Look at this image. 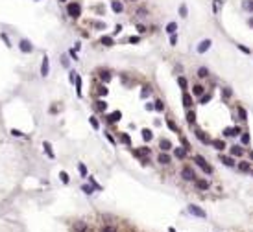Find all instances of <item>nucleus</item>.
<instances>
[{
	"instance_id": "obj_1",
	"label": "nucleus",
	"mask_w": 253,
	"mask_h": 232,
	"mask_svg": "<svg viewBox=\"0 0 253 232\" xmlns=\"http://www.w3.org/2000/svg\"><path fill=\"white\" fill-rule=\"evenodd\" d=\"M194 162L198 164V168H200L203 173H207V175H211V173H212V166H211V164H209L201 155H196V157H194Z\"/></svg>"
},
{
	"instance_id": "obj_2",
	"label": "nucleus",
	"mask_w": 253,
	"mask_h": 232,
	"mask_svg": "<svg viewBox=\"0 0 253 232\" xmlns=\"http://www.w3.org/2000/svg\"><path fill=\"white\" fill-rule=\"evenodd\" d=\"M181 177H183L185 180H196V173H194V170H192L190 166H183Z\"/></svg>"
},
{
	"instance_id": "obj_3",
	"label": "nucleus",
	"mask_w": 253,
	"mask_h": 232,
	"mask_svg": "<svg viewBox=\"0 0 253 232\" xmlns=\"http://www.w3.org/2000/svg\"><path fill=\"white\" fill-rule=\"evenodd\" d=\"M189 212H190L192 215H196V217H207L205 210H201V208L196 206V204H189Z\"/></svg>"
},
{
	"instance_id": "obj_4",
	"label": "nucleus",
	"mask_w": 253,
	"mask_h": 232,
	"mask_svg": "<svg viewBox=\"0 0 253 232\" xmlns=\"http://www.w3.org/2000/svg\"><path fill=\"white\" fill-rule=\"evenodd\" d=\"M68 15L70 17H74V19H78L81 15V7H80V4H68Z\"/></svg>"
},
{
	"instance_id": "obj_5",
	"label": "nucleus",
	"mask_w": 253,
	"mask_h": 232,
	"mask_svg": "<svg viewBox=\"0 0 253 232\" xmlns=\"http://www.w3.org/2000/svg\"><path fill=\"white\" fill-rule=\"evenodd\" d=\"M211 44H212V41H211V39H203V41H201L200 44H198V48H196V50H198V54H205L209 48H211Z\"/></svg>"
},
{
	"instance_id": "obj_6",
	"label": "nucleus",
	"mask_w": 253,
	"mask_h": 232,
	"mask_svg": "<svg viewBox=\"0 0 253 232\" xmlns=\"http://www.w3.org/2000/svg\"><path fill=\"white\" fill-rule=\"evenodd\" d=\"M194 136H196V138H198V140H200V142H201V144H211V142H212V140H211V138H209V136H207V135H205V133H203V131H201V129H196V131H194Z\"/></svg>"
},
{
	"instance_id": "obj_7",
	"label": "nucleus",
	"mask_w": 253,
	"mask_h": 232,
	"mask_svg": "<svg viewBox=\"0 0 253 232\" xmlns=\"http://www.w3.org/2000/svg\"><path fill=\"white\" fill-rule=\"evenodd\" d=\"M240 127H225L224 129V136H227V138H231V136H238L240 135Z\"/></svg>"
},
{
	"instance_id": "obj_8",
	"label": "nucleus",
	"mask_w": 253,
	"mask_h": 232,
	"mask_svg": "<svg viewBox=\"0 0 253 232\" xmlns=\"http://www.w3.org/2000/svg\"><path fill=\"white\" fill-rule=\"evenodd\" d=\"M157 160H159V164H163V166H166V164L172 162V159H170V155H168L166 151H161V153H159Z\"/></svg>"
},
{
	"instance_id": "obj_9",
	"label": "nucleus",
	"mask_w": 253,
	"mask_h": 232,
	"mask_svg": "<svg viewBox=\"0 0 253 232\" xmlns=\"http://www.w3.org/2000/svg\"><path fill=\"white\" fill-rule=\"evenodd\" d=\"M48 72H50V61H48V57H42V65H41V76H42V77H46V76H48Z\"/></svg>"
},
{
	"instance_id": "obj_10",
	"label": "nucleus",
	"mask_w": 253,
	"mask_h": 232,
	"mask_svg": "<svg viewBox=\"0 0 253 232\" xmlns=\"http://www.w3.org/2000/svg\"><path fill=\"white\" fill-rule=\"evenodd\" d=\"M205 94V87L203 85H200V83H196L192 87V96H196V98H200V96H203Z\"/></svg>"
},
{
	"instance_id": "obj_11",
	"label": "nucleus",
	"mask_w": 253,
	"mask_h": 232,
	"mask_svg": "<svg viewBox=\"0 0 253 232\" xmlns=\"http://www.w3.org/2000/svg\"><path fill=\"white\" fill-rule=\"evenodd\" d=\"M192 105H194V101H192V96H190L189 92H183V107L190 109Z\"/></svg>"
},
{
	"instance_id": "obj_12",
	"label": "nucleus",
	"mask_w": 253,
	"mask_h": 232,
	"mask_svg": "<svg viewBox=\"0 0 253 232\" xmlns=\"http://www.w3.org/2000/svg\"><path fill=\"white\" fill-rule=\"evenodd\" d=\"M19 48H21V52H32V50H33V46H32V42H30V41H21V44H19Z\"/></svg>"
},
{
	"instance_id": "obj_13",
	"label": "nucleus",
	"mask_w": 253,
	"mask_h": 232,
	"mask_svg": "<svg viewBox=\"0 0 253 232\" xmlns=\"http://www.w3.org/2000/svg\"><path fill=\"white\" fill-rule=\"evenodd\" d=\"M220 160L225 164V166H229V168L236 166V162H235V157H233V155H231V157H224V155H222V157H220Z\"/></svg>"
},
{
	"instance_id": "obj_14",
	"label": "nucleus",
	"mask_w": 253,
	"mask_h": 232,
	"mask_svg": "<svg viewBox=\"0 0 253 232\" xmlns=\"http://www.w3.org/2000/svg\"><path fill=\"white\" fill-rule=\"evenodd\" d=\"M111 9L115 11V13H122V11H124V4L118 2V0H113V2H111Z\"/></svg>"
},
{
	"instance_id": "obj_15",
	"label": "nucleus",
	"mask_w": 253,
	"mask_h": 232,
	"mask_svg": "<svg viewBox=\"0 0 253 232\" xmlns=\"http://www.w3.org/2000/svg\"><path fill=\"white\" fill-rule=\"evenodd\" d=\"M196 188L198 190H209L211 184H209V180H205V179H198L196 180Z\"/></svg>"
},
{
	"instance_id": "obj_16",
	"label": "nucleus",
	"mask_w": 253,
	"mask_h": 232,
	"mask_svg": "<svg viewBox=\"0 0 253 232\" xmlns=\"http://www.w3.org/2000/svg\"><path fill=\"white\" fill-rule=\"evenodd\" d=\"M211 145H212V147H216L218 151H224V149H225V142H224L222 138H216V140H212V142H211Z\"/></svg>"
},
{
	"instance_id": "obj_17",
	"label": "nucleus",
	"mask_w": 253,
	"mask_h": 232,
	"mask_svg": "<svg viewBox=\"0 0 253 232\" xmlns=\"http://www.w3.org/2000/svg\"><path fill=\"white\" fill-rule=\"evenodd\" d=\"M231 155L233 157H242L244 155V147L242 145H231Z\"/></svg>"
},
{
	"instance_id": "obj_18",
	"label": "nucleus",
	"mask_w": 253,
	"mask_h": 232,
	"mask_svg": "<svg viewBox=\"0 0 253 232\" xmlns=\"http://www.w3.org/2000/svg\"><path fill=\"white\" fill-rule=\"evenodd\" d=\"M159 147H161V151H168V149H172V142L166 138H163L161 142H159Z\"/></svg>"
},
{
	"instance_id": "obj_19",
	"label": "nucleus",
	"mask_w": 253,
	"mask_h": 232,
	"mask_svg": "<svg viewBox=\"0 0 253 232\" xmlns=\"http://www.w3.org/2000/svg\"><path fill=\"white\" fill-rule=\"evenodd\" d=\"M242 9L248 13H253V0H242Z\"/></svg>"
},
{
	"instance_id": "obj_20",
	"label": "nucleus",
	"mask_w": 253,
	"mask_h": 232,
	"mask_svg": "<svg viewBox=\"0 0 253 232\" xmlns=\"http://www.w3.org/2000/svg\"><path fill=\"white\" fill-rule=\"evenodd\" d=\"M174 155H176V159L183 160V159L187 157V149H183V147H176V149H174Z\"/></svg>"
},
{
	"instance_id": "obj_21",
	"label": "nucleus",
	"mask_w": 253,
	"mask_h": 232,
	"mask_svg": "<svg viewBox=\"0 0 253 232\" xmlns=\"http://www.w3.org/2000/svg\"><path fill=\"white\" fill-rule=\"evenodd\" d=\"M236 168H238L240 171H251V166H250V162H246V160H240V162L236 164Z\"/></svg>"
},
{
	"instance_id": "obj_22",
	"label": "nucleus",
	"mask_w": 253,
	"mask_h": 232,
	"mask_svg": "<svg viewBox=\"0 0 253 232\" xmlns=\"http://www.w3.org/2000/svg\"><path fill=\"white\" fill-rule=\"evenodd\" d=\"M120 116H122V112H120V111H115V112H111V114L107 116V120L111 122V124H115V122L120 120Z\"/></svg>"
},
{
	"instance_id": "obj_23",
	"label": "nucleus",
	"mask_w": 253,
	"mask_h": 232,
	"mask_svg": "<svg viewBox=\"0 0 253 232\" xmlns=\"http://www.w3.org/2000/svg\"><path fill=\"white\" fill-rule=\"evenodd\" d=\"M176 30H177L176 22H168V24H166V33L168 35H176Z\"/></svg>"
},
{
	"instance_id": "obj_24",
	"label": "nucleus",
	"mask_w": 253,
	"mask_h": 232,
	"mask_svg": "<svg viewBox=\"0 0 253 232\" xmlns=\"http://www.w3.org/2000/svg\"><path fill=\"white\" fill-rule=\"evenodd\" d=\"M236 112H238V120H242V122L248 120V111L244 107H238V109H236Z\"/></svg>"
},
{
	"instance_id": "obj_25",
	"label": "nucleus",
	"mask_w": 253,
	"mask_h": 232,
	"mask_svg": "<svg viewBox=\"0 0 253 232\" xmlns=\"http://www.w3.org/2000/svg\"><path fill=\"white\" fill-rule=\"evenodd\" d=\"M177 85L181 87V90H183V92H187V87H189V83H187V79H185L183 76H179V77H177Z\"/></svg>"
},
{
	"instance_id": "obj_26",
	"label": "nucleus",
	"mask_w": 253,
	"mask_h": 232,
	"mask_svg": "<svg viewBox=\"0 0 253 232\" xmlns=\"http://www.w3.org/2000/svg\"><path fill=\"white\" fill-rule=\"evenodd\" d=\"M196 74H198V77H201V79H203V77H207V76H209V70L205 68V66H200Z\"/></svg>"
},
{
	"instance_id": "obj_27",
	"label": "nucleus",
	"mask_w": 253,
	"mask_h": 232,
	"mask_svg": "<svg viewBox=\"0 0 253 232\" xmlns=\"http://www.w3.org/2000/svg\"><path fill=\"white\" fill-rule=\"evenodd\" d=\"M135 155H137V157H148V155H150V149H148V147H141V149L135 151Z\"/></svg>"
},
{
	"instance_id": "obj_28",
	"label": "nucleus",
	"mask_w": 253,
	"mask_h": 232,
	"mask_svg": "<svg viewBox=\"0 0 253 232\" xmlns=\"http://www.w3.org/2000/svg\"><path fill=\"white\" fill-rule=\"evenodd\" d=\"M100 42H102L104 46H113V37H107V35H104V37L100 39Z\"/></svg>"
},
{
	"instance_id": "obj_29",
	"label": "nucleus",
	"mask_w": 253,
	"mask_h": 232,
	"mask_svg": "<svg viewBox=\"0 0 253 232\" xmlns=\"http://www.w3.org/2000/svg\"><path fill=\"white\" fill-rule=\"evenodd\" d=\"M142 138H144L146 142H150V140L153 138V135H151V131H150V129H142Z\"/></svg>"
},
{
	"instance_id": "obj_30",
	"label": "nucleus",
	"mask_w": 253,
	"mask_h": 232,
	"mask_svg": "<svg viewBox=\"0 0 253 232\" xmlns=\"http://www.w3.org/2000/svg\"><path fill=\"white\" fill-rule=\"evenodd\" d=\"M187 122H189V124H194V122H196V112L190 111V109H189V112H187Z\"/></svg>"
},
{
	"instance_id": "obj_31",
	"label": "nucleus",
	"mask_w": 253,
	"mask_h": 232,
	"mask_svg": "<svg viewBox=\"0 0 253 232\" xmlns=\"http://www.w3.org/2000/svg\"><path fill=\"white\" fill-rule=\"evenodd\" d=\"M211 98H212L211 94H203V96H200V103L201 105H207L209 101H211Z\"/></svg>"
},
{
	"instance_id": "obj_32",
	"label": "nucleus",
	"mask_w": 253,
	"mask_h": 232,
	"mask_svg": "<svg viewBox=\"0 0 253 232\" xmlns=\"http://www.w3.org/2000/svg\"><path fill=\"white\" fill-rule=\"evenodd\" d=\"M120 140H122L126 145H131V138H129V135H127V133H122V135H120Z\"/></svg>"
},
{
	"instance_id": "obj_33",
	"label": "nucleus",
	"mask_w": 253,
	"mask_h": 232,
	"mask_svg": "<svg viewBox=\"0 0 253 232\" xmlns=\"http://www.w3.org/2000/svg\"><path fill=\"white\" fill-rule=\"evenodd\" d=\"M220 7H222V0H212V9H214V13H220Z\"/></svg>"
},
{
	"instance_id": "obj_34",
	"label": "nucleus",
	"mask_w": 253,
	"mask_h": 232,
	"mask_svg": "<svg viewBox=\"0 0 253 232\" xmlns=\"http://www.w3.org/2000/svg\"><path fill=\"white\" fill-rule=\"evenodd\" d=\"M44 151H46V155H48L50 159H54V153H52V145H50V142H44Z\"/></svg>"
},
{
	"instance_id": "obj_35",
	"label": "nucleus",
	"mask_w": 253,
	"mask_h": 232,
	"mask_svg": "<svg viewBox=\"0 0 253 232\" xmlns=\"http://www.w3.org/2000/svg\"><path fill=\"white\" fill-rule=\"evenodd\" d=\"M74 83H76V94H78V96H81V77H76Z\"/></svg>"
},
{
	"instance_id": "obj_36",
	"label": "nucleus",
	"mask_w": 253,
	"mask_h": 232,
	"mask_svg": "<svg viewBox=\"0 0 253 232\" xmlns=\"http://www.w3.org/2000/svg\"><path fill=\"white\" fill-rule=\"evenodd\" d=\"M153 109H155V111H159V112L165 111V103H163L161 100H157V101H155V105H153Z\"/></svg>"
},
{
	"instance_id": "obj_37",
	"label": "nucleus",
	"mask_w": 253,
	"mask_h": 232,
	"mask_svg": "<svg viewBox=\"0 0 253 232\" xmlns=\"http://www.w3.org/2000/svg\"><path fill=\"white\" fill-rule=\"evenodd\" d=\"M96 109H98V111H106V109H107V103H106L104 100L96 101Z\"/></svg>"
},
{
	"instance_id": "obj_38",
	"label": "nucleus",
	"mask_w": 253,
	"mask_h": 232,
	"mask_svg": "<svg viewBox=\"0 0 253 232\" xmlns=\"http://www.w3.org/2000/svg\"><path fill=\"white\" fill-rule=\"evenodd\" d=\"M92 190H94V186H92V184H91V186H87V184H83V186H81V192H85L87 195H91Z\"/></svg>"
},
{
	"instance_id": "obj_39",
	"label": "nucleus",
	"mask_w": 253,
	"mask_h": 232,
	"mask_svg": "<svg viewBox=\"0 0 253 232\" xmlns=\"http://www.w3.org/2000/svg\"><path fill=\"white\" fill-rule=\"evenodd\" d=\"M187 13H189L187 6H185V4H181V6H179V17H183V19H185V17H187Z\"/></svg>"
},
{
	"instance_id": "obj_40",
	"label": "nucleus",
	"mask_w": 253,
	"mask_h": 232,
	"mask_svg": "<svg viewBox=\"0 0 253 232\" xmlns=\"http://www.w3.org/2000/svg\"><path fill=\"white\" fill-rule=\"evenodd\" d=\"M100 77H102V81H104V83L111 81V74H109V72H102V74H100Z\"/></svg>"
},
{
	"instance_id": "obj_41",
	"label": "nucleus",
	"mask_w": 253,
	"mask_h": 232,
	"mask_svg": "<svg viewBox=\"0 0 253 232\" xmlns=\"http://www.w3.org/2000/svg\"><path fill=\"white\" fill-rule=\"evenodd\" d=\"M89 182H91L92 186H94V190H98V192L102 190V186H100V184H98V182H96V180H94V177H89Z\"/></svg>"
},
{
	"instance_id": "obj_42",
	"label": "nucleus",
	"mask_w": 253,
	"mask_h": 232,
	"mask_svg": "<svg viewBox=\"0 0 253 232\" xmlns=\"http://www.w3.org/2000/svg\"><path fill=\"white\" fill-rule=\"evenodd\" d=\"M89 122H91V125H92V127H94V129H98V127H100V124H98V120H96V118H94V116H91V118H89Z\"/></svg>"
},
{
	"instance_id": "obj_43",
	"label": "nucleus",
	"mask_w": 253,
	"mask_h": 232,
	"mask_svg": "<svg viewBox=\"0 0 253 232\" xmlns=\"http://www.w3.org/2000/svg\"><path fill=\"white\" fill-rule=\"evenodd\" d=\"M166 125H168V127H170V129H172V131H174V133H177V125H176V124H174V122H172V120H166Z\"/></svg>"
},
{
	"instance_id": "obj_44",
	"label": "nucleus",
	"mask_w": 253,
	"mask_h": 232,
	"mask_svg": "<svg viewBox=\"0 0 253 232\" xmlns=\"http://www.w3.org/2000/svg\"><path fill=\"white\" fill-rule=\"evenodd\" d=\"M76 230L85 232V230H87V225H85V223H76Z\"/></svg>"
},
{
	"instance_id": "obj_45",
	"label": "nucleus",
	"mask_w": 253,
	"mask_h": 232,
	"mask_svg": "<svg viewBox=\"0 0 253 232\" xmlns=\"http://www.w3.org/2000/svg\"><path fill=\"white\" fill-rule=\"evenodd\" d=\"M242 144L244 145L250 144V135H248V133H242Z\"/></svg>"
},
{
	"instance_id": "obj_46",
	"label": "nucleus",
	"mask_w": 253,
	"mask_h": 232,
	"mask_svg": "<svg viewBox=\"0 0 253 232\" xmlns=\"http://www.w3.org/2000/svg\"><path fill=\"white\" fill-rule=\"evenodd\" d=\"M148 96H150V89L144 87V89L141 90V98H148Z\"/></svg>"
},
{
	"instance_id": "obj_47",
	"label": "nucleus",
	"mask_w": 253,
	"mask_h": 232,
	"mask_svg": "<svg viewBox=\"0 0 253 232\" xmlns=\"http://www.w3.org/2000/svg\"><path fill=\"white\" fill-rule=\"evenodd\" d=\"M78 170H80V173H81V175H83V177H85V175H87V168H85V166H83V164H80V166H78Z\"/></svg>"
},
{
	"instance_id": "obj_48",
	"label": "nucleus",
	"mask_w": 253,
	"mask_h": 232,
	"mask_svg": "<svg viewBox=\"0 0 253 232\" xmlns=\"http://www.w3.org/2000/svg\"><path fill=\"white\" fill-rule=\"evenodd\" d=\"M129 42L137 44V42H141V37H139V35H133V37H129Z\"/></svg>"
},
{
	"instance_id": "obj_49",
	"label": "nucleus",
	"mask_w": 253,
	"mask_h": 232,
	"mask_svg": "<svg viewBox=\"0 0 253 232\" xmlns=\"http://www.w3.org/2000/svg\"><path fill=\"white\" fill-rule=\"evenodd\" d=\"M59 177H61V180H63V182H65V184H67V182H68V175H67V173H65V171H61V173H59Z\"/></svg>"
},
{
	"instance_id": "obj_50",
	"label": "nucleus",
	"mask_w": 253,
	"mask_h": 232,
	"mask_svg": "<svg viewBox=\"0 0 253 232\" xmlns=\"http://www.w3.org/2000/svg\"><path fill=\"white\" fill-rule=\"evenodd\" d=\"M170 44H172V46L177 44V35H170Z\"/></svg>"
},
{
	"instance_id": "obj_51",
	"label": "nucleus",
	"mask_w": 253,
	"mask_h": 232,
	"mask_svg": "<svg viewBox=\"0 0 253 232\" xmlns=\"http://www.w3.org/2000/svg\"><path fill=\"white\" fill-rule=\"evenodd\" d=\"M137 31H139V33H144V31H146V26H142V24H137Z\"/></svg>"
},
{
	"instance_id": "obj_52",
	"label": "nucleus",
	"mask_w": 253,
	"mask_h": 232,
	"mask_svg": "<svg viewBox=\"0 0 253 232\" xmlns=\"http://www.w3.org/2000/svg\"><path fill=\"white\" fill-rule=\"evenodd\" d=\"M238 50L244 52V54H250V48H246V46H242V44H238Z\"/></svg>"
},
{
	"instance_id": "obj_53",
	"label": "nucleus",
	"mask_w": 253,
	"mask_h": 232,
	"mask_svg": "<svg viewBox=\"0 0 253 232\" xmlns=\"http://www.w3.org/2000/svg\"><path fill=\"white\" fill-rule=\"evenodd\" d=\"M11 135L13 136H22V133L19 131V129H11Z\"/></svg>"
},
{
	"instance_id": "obj_54",
	"label": "nucleus",
	"mask_w": 253,
	"mask_h": 232,
	"mask_svg": "<svg viewBox=\"0 0 253 232\" xmlns=\"http://www.w3.org/2000/svg\"><path fill=\"white\" fill-rule=\"evenodd\" d=\"M98 92H100V96H106V94H107V89H106V87H100Z\"/></svg>"
},
{
	"instance_id": "obj_55",
	"label": "nucleus",
	"mask_w": 253,
	"mask_h": 232,
	"mask_svg": "<svg viewBox=\"0 0 253 232\" xmlns=\"http://www.w3.org/2000/svg\"><path fill=\"white\" fill-rule=\"evenodd\" d=\"M102 232H116V229H113V227H104Z\"/></svg>"
},
{
	"instance_id": "obj_56",
	"label": "nucleus",
	"mask_w": 253,
	"mask_h": 232,
	"mask_svg": "<svg viewBox=\"0 0 253 232\" xmlns=\"http://www.w3.org/2000/svg\"><path fill=\"white\" fill-rule=\"evenodd\" d=\"M137 15H141V17H144V15H146V9H144V7H141V9H137Z\"/></svg>"
},
{
	"instance_id": "obj_57",
	"label": "nucleus",
	"mask_w": 253,
	"mask_h": 232,
	"mask_svg": "<svg viewBox=\"0 0 253 232\" xmlns=\"http://www.w3.org/2000/svg\"><path fill=\"white\" fill-rule=\"evenodd\" d=\"M2 41L6 42V46H11V44H9V39H7V35H4V33H2Z\"/></svg>"
},
{
	"instance_id": "obj_58",
	"label": "nucleus",
	"mask_w": 253,
	"mask_h": 232,
	"mask_svg": "<svg viewBox=\"0 0 253 232\" xmlns=\"http://www.w3.org/2000/svg\"><path fill=\"white\" fill-rule=\"evenodd\" d=\"M229 96H231V90H229V89H224V98H229Z\"/></svg>"
},
{
	"instance_id": "obj_59",
	"label": "nucleus",
	"mask_w": 253,
	"mask_h": 232,
	"mask_svg": "<svg viewBox=\"0 0 253 232\" xmlns=\"http://www.w3.org/2000/svg\"><path fill=\"white\" fill-rule=\"evenodd\" d=\"M120 30H122V26H120V24H116V28H115V33H120Z\"/></svg>"
},
{
	"instance_id": "obj_60",
	"label": "nucleus",
	"mask_w": 253,
	"mask_h": 232,
	"mask_svg": "<svg viewBox=\"0 0 253 232\" xmlns=\"http://www.w3.org/2000/svg\"><path fill=\"white\" fill-rule=\"evenodd\" d=\"M248 24H250V26H251V28H253V17L250 19V20H248Z\"/></svg>"
},
{
	"instance_id": "obj_61",
	"label": "nucleus",
	"mask_w": 253,
	"mask_h": 232,
	"mask_svg": "<svg viewBox=\"0 0 253 232\" xmlns=\"http://www.w3.org/2000/svg\"><path fill=\"white\" fill-rule=\"evenodd\" d=\"M250 159H251V160H253V151H250Z\"/></svg>"
},
{
	"instance_id": "obj_62",
	"label": "nucleus",
	"mask_w": 253,
	"mask_h": 232,
	"mask_svg": "<svg viewBox=\"0 0 253 232\" xmlns=\"http://www.w3.org/2000/svg\"><path fill=\"white\" fill-rule=\"evenodd\" d=\"M168 230H170V232H176V229H172V227H170V229H168Z\"/></svg>"
},
{
	"instance_id": "obj_63",
	"label": "nucleus",
	"mask_w": 253,
	"mask_h": 232,
	"mask_svg": "<svg viewBox=\"0 0 253 232\" xmlns=\"http://www.w3.org/2000/svg\"><path fill=\"white\" fill-rule=\"evenodd\" d=\"M61 2H65V0H61Z\"/></svg>"
}]
</instances>
